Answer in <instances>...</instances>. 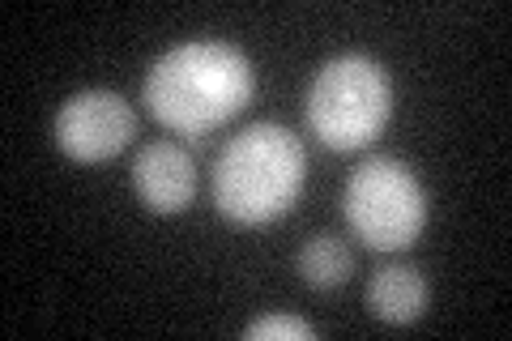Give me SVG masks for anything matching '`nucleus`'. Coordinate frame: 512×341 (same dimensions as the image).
<instances>
[{
	"mask_svg": "<svg viewBox=\"0 0 512 341\" xmlns=\"http://www.w3.org/2000/svg\"><path fill=\"white\" fill-rule=\"evenodd\" d=\"M133 192L137 201L158 218L184 214L197 197V162L188 158L184 145L175 141H150L133 158Z\"/></svg>",
	"mask_w": 512,
	"mask_h": 341,
	"instance_id": "6",
	"label": "nucleus"
},
{
	"mask_svg": "<svg viewBox=\"0 0 512 341\" xmlns=\"http://www.w3.org/2000/svg\"><path fill=\"white\" fill-rule=\"evenodd\" d=\"M363 303L380 324H393V329H406V324H419L427 316L431 303V286L414 265H384L367 278Z\"/></svg>",
	"mask_w": 512,
	"mask_h": 341,
	"instance_id": "7",
	"label": "nucleus"
},
{
	"mask_svg": "<svg viewBox=\"0 0 512 341\" xmlns=\"http://www.w3.org/2000/svg\"><path fill=\"white\" fill-rule=\"evenodd\" d=\"M256 94L252 60L227 39H188L167 47L141 81L150 116L180 137H205L231 124Z\"/></svg>",
	"mask_w": 512,
	"mask_h": 341,
	"instance_id": "1",
	"label": "nucleus"
},
{
	"mask_svg": "<svg viewBox=\"0 0 512 341\" xmlns=\"http://www.w3.org/2000/svg\"><path fill=\"white\" fill-rule=\"evenodd\" d=\"M303 116L320 145L338 154L363 150L393 120V81L372 56L342 52L316 69L308 99H303Z\"/></svg>",
	"mask_w": 512,
	"mask_h": 341,
	"instance_id": "3",
	"label": "nucleus"
},
{
	"mask_svg": "<svg viewBox=\"0 0 512 341\" xmlns=\"http://www.w3.org/2000/svg\"><path fill=\"white\" fill-rule=\"evenodd\" d=\"M295 269L303 286L312 290H338L350 282V273H355V252H350V243L342 235H312L308 243L299 248L295 256Z\"/></svg>",
	"mask_w": 512,
	"mask_h": 341,
	"instance_id": "8",
	"label": "nucleus"
},
{
	"mask_svg": "<svg viewBox=\"0 0 512 341\" xmlns=\"http://www.w3.org/2000/svg\"><path fill=\"white\" fill-rule=\"evenodd\" d=\"M248 341H312L316 329L308 320L299 316H286V312H269V316H256L248 329H244Z\"/></svg>",
	"mask_w": 512,
	"mask_h": 341,
	"instance_id": "9",
	"label": "nucleus"
},
{
	"mask_svg": "<svg viewBox=\"0 0 512 341\" xmlns=\"http://www.w3.org/2000/svg\"><path fill=\"white\" fill-rule=\"evenodd\" d=\"M56 150L73 162H107L137 137V116L116 90H77L60 103L52 120Z\"/></svg>",
	"mask_w": 512,
	"mask_h": 341,
	"instance_id": "5",
	"label": "nucleus"
},
{
	"mask_svg": "<svg viewBox=\"0 0 512 341\" xmlns=\"http://www.w3.org/2000/svg\"><path fill=\"white\" fill-rule=\"evenodd\" d=\"M303 180V141L286 124L261 120L222 145L214 162V205L231 226H269L299 201Z\"/></svg>",
	"mask_w": 512,
	"mask_h": 341,
	"instance_id": "2",
	"label": "nucleus"
},
{
	"mask_svg": "<svg viewBox=\"0 0 512 341\" xmlns=\"http://www.w3.org/2000/svg\"><path fill=\"white\" fill-rule=\"evenodd\" d=\"M346 226L372 252H406L427 226V188L402 158L372 154L359 162L342 192Z\"/></svg>",
	"mask_w": 512,
	"mask_h": 341,
	"instance_id": "4",
	"label": "nucleus"
}]
</instances>
